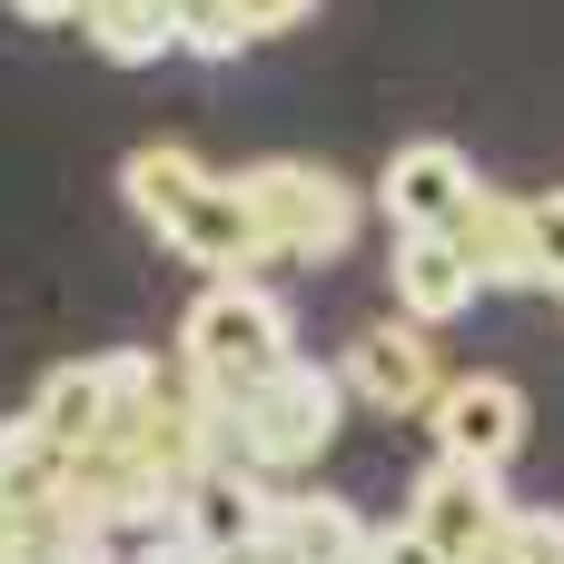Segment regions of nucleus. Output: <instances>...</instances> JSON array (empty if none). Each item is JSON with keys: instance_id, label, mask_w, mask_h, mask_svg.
<instances>
[{"instance_id": "f257e3e1", "label": "nucleus", "mask_w": 564, "mask_h": 564, "mask_svg": "<svg viewBox=\"0 0 564 564\" xmlns=\"http://www.w3.org/2000/svg\"><path fill=\"white\" fill-rule=\"evenodd\" d=\"M337 426H347V377H337V367H307V357H288L268 387L208 406V446H218V466H238V476H258V486L307 476V466L337 446Z\"/></svg>"}, {"instance_id": "f03ea898", "label": "nucleus", "mask_w": 564, "mask_h": 564, "mask_svg": "<svg viewBox=\"0 0 564 564\" xmlns=\"http://www.w3.org/2000/svg\"><path fill=\"white\" fill-rule=\"evenodd\" d=\"M288 357H297V327H288V307H278L258 278H208V288L188 297V317H178V377H188L208 406L268 387Z\"/></svg>"}, {"instance_id": "7ed1b4c3", "label": "nucleus", "mask_w": 564, "mask_h": 564, "mask_svg": "<svg viewBox=\"0 0 564 564\" xmlns=\"http://www.w3.org/2000/svg\"><path fill=\"white\" fill-rule=\"evenodd\" d=\"M238 188H248V208H258V228H268V268H278V258H288V268H327V258L357 248L367 198H357L337 169H317V159H258V169H238Z\"/></svg>"}, {"instance_id": "20e7f679", "label": "nucleus", "mask_w": 564, "mask_h": 564, "mask_svg": "<svg viewBox=\"0 0 564 564\" xmlns=\"http://www.w3.org/2000/svg\"><path fill=\"white\" fill-rule=\"evenodd\" d=\"M406 525H416L446 564H476L506 525H516V496H506V476H486V466L426 456V476H416V496H406Z\"/></svg>"}, {"instance_id": "39448f33", "label": "nucleus", "mask_w": 564, "mask_h": 564, "mask_svg": "<svg viewBox=\"0 0 564 564\" xmlns=\"http://www.w3.org/2000/svg\"><path fill=\"white\" fill-rule=\"evenodd\" d=\"M476 198H486V178H476V159L456 139H406L387 159V178H377V208L397 218V238H456V218Z\"/></svg>"}, {"instance_id": "423d86ee", "label": "nucleus", "mask_w": 564, "mask_h": 564, "mask_svg": "<svg viewBox=\"0 0 564 564\" xmlns=\"http://www.w3.org/2000/svg\"><path fill=\"white\" fill-rule=\"evenodd\" d=\"M337 377H347V397H367L377 416H426L436 387H446V367H436V327H416V317L357 327V347L337 357Z\"/></svg>"}, {"instance_id": "0eeeda50", "label": "nucleus", "mask_w": 564, "mask_h": 564, "mask_svg": "<svg viewBox=\"0 0 564 564\" xmlns=\"http://www.w3.org/2000/svg\"><path fill=\"white\" fill-rule=\"evenodd\" d=\"M426 426H436V456L486 466V476H506V456H525V397L506 377H446Z\"/></svg>"}, {"instance_id": "6e6552de", "label": "nucleus", "mask_w": 564, "mask_h": 564, "mask_svg": "<svg viewBox=\"0 0 564 564\" xmlns=\"http://www.w3.org/2000/svg\"><path fill=\"white\" fill-rule=\"evenodd\" d=\"M268 516H278V486H258V476H238V466H198L188 476V496H178V545H198L208 564H238L268 545Z\"/></svg>"}, {"instance_id": "1a4fd4ad", "label": "nucleus", "mask_w": 564, "mask_h": 564, "mask_svg": "<svg viewBox=\"0 0 564 564\" xmlns=\"http://www.w3.org/2000/svg\"><path fill=\"white\" fill-rule=\"evenodd\" d=\"M169 248H178L188 268H208V278H258V268H268V228H258V208H248L238 178H208V188L169 218Z\"/></svg>"}, {"instance_id": "9d476101", "label": "nucleus", "mask_w": 564, "mask_h": 564, "mask_svg": "<svg viewBox=\"0 0 564 564\" xmlns=\"http://www.w3.org/2000/svg\"><path fill=\"white\" fill-rule=\"evenodd\" d=\"M119 387H129V347H109V357H69V367H50V377H40V397H30L20 416H30L59 456H79V446H99V436H109Z\"/></svg>"}, {"instance_id": "9b49d317", "label": "nucleus", "mask_w": 564, "mask_h": 564, "mask_svg": "<svg viewBox=\"0 0 564 564\" xmlns=\"http://www.w3.org/2000/svg\"><path fill=\"white\" fill-rule=\"evenodd\" d=\"M387 288H397V317H416V327H446V317H466V307L486 297L456 238H397Z\"/></svg>"}, {"instance_id": "f8f14e48", "label": "nucleus", "mask_w": 564, "mask_h": 564, "mask_svg": "<svg viewBox=\"0 0 564 564\" xmlns=\"http://www.w3.org/2000/svg\"><path fill=\"white\" fill-rule=\"evenodd\" d=\"M268 555L278 564H367V516L347 496H278Z\"/></svg>"}, {"instance_id": "ddd939ff", "label": "nucleus", "mask_w": 564, "mask_h": 564, "mask_svg": "<svg viewBox=\"0 0 564 564\" xmlns=\"http://www.w3.org/2000/svg\"><path fill=\"white\" fill-rule=\"evenodd\" d=\"M208 178H218V169H208L198 149H178V139H149V149H129V159H119V198L139 208V228H149V238H169V218H178Z\"/></svg>"}, {"instance_id": "4468645a", "label": "nucleus", "mask_w": 564, "mask_h": 564, "mask_svg": "<svg viewBox=\"0 0 564 564\" xmlns=\"http://www.w3.org/2000/svg\"><path fill=\"white\" fill-rule=\"evenodd\" d=\"M456 248H466L476 288H535V258H525V198L486 188V198L456 218Z\"/></svg>"}, {"instance_id": "2eb2a0df", "label": "nucleus", "mask_w": 564, "mask_h": 564, "mask_svg": "<svg viewBox=\"0 0 564 564\" xmlns=\"http://www.w3.org/2000/svg\"><path fill=\"white\" fill-rule=\"evenodd\" d=\"M79 30H89V50H99V59L149 69V59H169V50H178V0H89V10H79Z\"/></svg>"}, {"instance_id": "dca6fc26", "label": "nucleus", "mask_w": 564, "mask_h": 564, "mask_svg": "<svg viewBox=\"0 0 564 564\" xmlns=\"http://www.w3.org/2000/svg\"><path fill=\"white\" fill-rule=\"evenodd\" d=\"M0 564H119V545L89 535V525L59 516V506H40V516H20V525L0 535Z\"/></svg>"}, {"instance_id": "f3484780", "label": "nucleus", "mask_w": 564, "mask_h": 564, "mask_svg": "<svg viewBox=\"0 0 564 564\" xmlns=\"http://www.w3.org/2000/svg\"><path fill=\"white\" fill-rule=\"evenodd\" d=\"M476 564H564V516H555V506H535V516L516 506V525H506Z\"/></svg>"}, {"instance_id": "a211bd4d", "label": "nucleus", "mask_w": 564, "mask_h": 564, "mask_svg": "<svg viewBox=\"0 0 564 564\" xmlns=\"http://www.w3.org/2000/svg\"><path fill=\"white\" fill-rule=\"evenodd\" d=\"M178 50H198V59H238L248 30H238L228 0H178Z\"/></svg>"}, {"instance_id": "6ab92c4d", "label": "nucleus", "mask_w": 564, "mask_h": 564, "mask_svg": "<svg viewBox=\"0 0 564 564\" xmlns=\"http://www.w3.org/2000/svg\"><path fill=\"white\" fill-rule=\"evenodd\" d=\"M525 258H535V288H555V297H564V188L525 198Z\"/></svg>"}, {"instance_id": "aec40b11", "label": "nucleus", "mask_w": 564, "mask_h": 564, "mask_svg": "<svg viewBox=\"0 0 564 564\" xmlns=\"http://www.w3.org/2000/svg\"><path fill=\"white\" fill-rule=\"evenodd\" d=\"M367 564H446V555H436V545L397 516V525H367Z\"/></svg>"}, {"instance_id": "412c9836", "label": "nucleus", "mask_w": 564, "mask_h": 564, "mask_svg": "<svg viewBox=\"0 0 564 564\" xmlns=\"http://www.w3.org/2000/svg\"><path fill=\"white\" fill-rule=\"evenodd\" d=\"M228 10H238V30H248V40H268V30H288V20H307L317 0H228Z\"/></svg>"}, {"instance_id": "4be33fe9", "label": "nucleus", "mask_w": 564, "mask_h": 564, "mask_svg": "<svg viewBox=\"0 0 564 564\" xmlns=\"http://www.w3.org/2000/svg\"><path fill=\"white\" fill-rule=\"evenodd\" d=\"M10 10H20V20H40V30H59V20H79L89 0H10Z\"/></svg>"}, {"instance_id": "5701e85b", "label": "nucleus", "mask_w": 564, "mask_h": 564, "mask_svg": "<svg viewBox=\"0 0 564 564\" xmlns=\"http://www.w3.org/2000/svg\"><path fill=\"white\" fill-rule=\"evenodd\" d=\"M129 564H208V555H198V545H178V535H159V545H139Z\"/></svg>"}]
</instances>
